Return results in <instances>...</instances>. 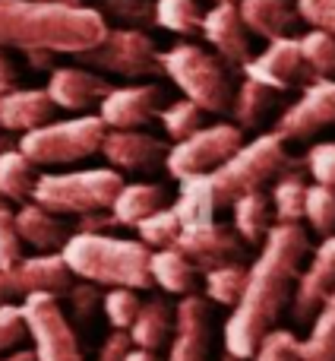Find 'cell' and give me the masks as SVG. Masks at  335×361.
I'll return each instance as SVG.
<instances>
[{"label": "cell", "instance_id": "cell-1", "mask_svg": "<svg viewBox=\"0 0 335 361\" xmlns=\"http://www.w3.org/2000/svg\"><path fill=\"white\" fill-rule=\"evenodd\" d=\"M307 257V231L301 222H272L263 238V250L247 267L241 298L225 324V352L247 361L260 339L275 326L282 307L291 298V282Z\"/></svg>", "mask_w": 335, "mask_h": 361}, {"label": "cell", "instance_id": "cell-2", "mask_svg": "<svg viewBox=\"0 0 335 361\" xmlns=\"http://www.w3.org/2000/svg\"><path fill=\"white\" fill-rule=\"evenodd\" d=\"M108 32L99 10L51 0H0V48L82 54Z\"/></svg>", "mask_w": 335, "mask_h": 361}, {"label": "cell", "instance_id": "cell-3", "mask_svg": "<svg viewBox=\"0 0 335 361\" xmlns=\"http://www.w3.org/2000/svg\"><path fill=\"white\" fill-rule=\"evenodd\" d=\"M177 212L180 231L174 238V247L187 257L196 269H212L218 263L241 260V235L234 225H225L215 219V200L206 175H193L180 180L177 203L171 206Z\"/></svg>", "mask_w": 335, "mask_h": 361}, {"label": "cell", "instance_id": "cell-4", "mask_svg": "<svg viewBox=\"0 0 335 361\" xmlns=\"http://www.w3.org/2000/svg\"><path fill=\"white\" fill-rule=\"evenodd\" d=\"M149 254L143 241H127L105 231H70L63 241L61 257L73 276L95 286H127L149 288Z\"/></svg>", "mask_w": 335, "mask_h": 361}, {"label": "cell", "instance_id": "cell-5", "mask_svg": "<svg viewBox=\"0 0 335 361\" xmlns=\"http://www.w3.org/2000/svg\"><path fill=\"white\" fill-rule=\"evenodd\" d=\"M291 165V156L285 152L279 133H263V137L241 143L222 165H215L212 171H206L212 187V200L215 206H231L241 193L256 190L266 180H272L279 171H285Z\"/></svg>", "mask_w": 335, "mask_h": 361}, {"label": "cell", "instance_id": "cell-6", "mask_svg": "<svg viewBox=\"0 0 335 361\" xmlns=\"http://www.w3.org/2000/svg\"><path fill=\"white\" fill-rule=\"evenodd\" d=\"M120 178L118 169H89V171H63V175L35 178L32 200L57 216H86V212L111 209L118 197Z\"/></svg>", "mask_w": 335, "mask_h": 361}, {"label": "cell", "instance_id": "cell-7", "mask_svg": "<svg viewBox=\"0 0 335 361\" xmlns=\"http://www.w3.org/2000/svg\"><path fill=\"white\" fill-rule=\"evenodd\" d=\"M158 63L171 82L184 92V99L196 102L203 111L222 114L231 105V80L225 73L222 61L209 51H203L199 44H174L165 54H158Z\"/></svg>", "mask_w": 335, "mask_h": 361}, {"label": "cell", "instance_id": "cell-8", "mask_svg": "<svg viewBox=\"0 0 335 361\" xmlns=\"http://www.w3.org/2000/svg\"><path fill=\"white\" fill-rule=\"evenodd\" d=\"M105 133L108 127L99 114H86V118L73 121H48L42 127L25 130L16 149L35 165H67L99 152Z\"/></svg>", "mask_w": 335, "mask_h": 361}, {"label": "cell", "instance_id": "cell-9", "mask_svg": "<svg viewBox=\"0 0 335 361\" xmlns=\"http://www.w3.org/2000/svg\"><path fill=\"white\" fill-rule=\"evenodd\" d=\"M19 311H23L25 333L35 343V349H32L35 361H82L76 330L70 326V317L57 305L54 295H25Z\"/></svg>", "mask_w": 335, "mask_h": 361}, {"label": "cell", "instance_id": "cell-10", "mask_svg": "<svg viewBox=\"0 0 335 361\" xmlns=\"http://www.w3.org/2000/svg\"><path fill=\"white\" fill-rule=\"evenodd\" d=\"M76 57L95 70L130 76V80H137V76H152L162 70L156 42H152L143 29H137V25H130V29H108L92 48H86Z\"/></svg>", "mask_w": 335, "mask_h": 361}, {"label": "cell", "instance_id": "cell-11", "mask_svg": "<svg viewBox=\"0 0 335 361\" xmlns=\"http://www.w3.org/2000/svg\"><path fill=\"white\" fill-rule=\"evenodd\" d=\"M241 143H244V130L237 124L199 127L196 133H190L187 140H177L165 152V169H168V175L177 180L206 175L215 165H222Z\"/></svg>", "mask_w": 335, "mask_h": 361}, {"label": "cell", "instance_id": "cell-12", "mask_svg": "<svg viewBox=\"0 0 335 361\" xmlns=\"http://www.w3.org/2000/svg\"><path fill=\"white\" fill-rule=\"evenodd\" d=\"M335 124V80L313 76L294 105H288L275 121V133L282 140H307L323 127Z\"/></svg>", "mask_w": 335, "mask_h": 361}, {"label": "cell", "instance_id": "cell-13", "mask_svg": "<svg viewBox=\"0 0 335 361\" xmlns=\"http://www.w3.org/2000/svg\"><path fill=\"white\" fill-rule=\"evenodd\" d=\"M241 67H244V76H247V80L260 82V86L272 89V92H288V89H294L298 82H304L313 76L310 67L304 63L298 38H291V35L272 38L263 54L247 57Z\"/></svg>", "mask_w": 335, "mask_h": 361}, {"label": "cell", "instance_id": "cell-14", "mask_svg": "<svg viewBox=\"0 0 335 361\" xmlns=\"http://www.w3.org/2000/svg\"><path fill=\"white\" fill-rule=\"evenodd\" d=\"M4 273L16 298H25V295H35V292L61 298L73 286V273L67 269L61 250H42L35 257H19Z\"/></svg>", "mask_w": 335, "mask_h": 361}, {"label": "cell", "instance_id": "cell-15", "mask_svg": "<svg viewBox=\"0 0 335 361\" xmlns=\"http://www.w3.org/2000/svg\"><path fill=\"white\" fill-rule=\"evenodd\" d=\"M162 111V89L158 86H120L108 89L99 102V118L108 130H130L143 127Z\"/></svg>", "mask_w": 335, "mask_h": 361}, {"label": "cell", "instance_id": "cell-16", "mask_svg": "<svg viewBox=\"0 0 335 361\" xmlns=\"http://www.w3.org/2000/svg\"><path fill=\"white\" fill-rule=\"evenodd\" d=\"M168 361H209V311L196 295H180L174 330L168 339Z\"/></svg>", "mask_w": 335, "mask_h": 361}, {"label": "cell", "instance_id": "cell-17", "mask_svg": "<svg viewBox=\"0 0 335 361\" xmlns=\"http://www.w3.org/2000/svg\"><path fill=\"white\" fill-rule=\"evenodd\" d=\"M332 288H335V235H323V244L317 247L310 267L298 276V286L291 288L294 320H301V324L310 320Z\"/></svg>", "mask_w": 335, "mask_h": 361}, {"label": "cell", "instance_id": "cell-18", "mask_svg": "<svg viewBox=\"0 0 335 361\" xmlns=\"http://www.w3.org/2000/svg\"><path fill=\"white\" fill-rule=\"evenodd\" d=\"M199 32L215 48L218 61L241 67L250 57V32L237 13V4H215L209 13H203Z\"/></svg>", "mask_w": 335, "mask_h": 361}, {"label": "cell", "instance_id": "cell-19", "mask_svg": "<svg viewBox=\"0 0 335 361\" xmlns=\"http://www.w3.org/2000/svg\"><path fill=\"white\" fill-rule=\"evenodd\" d=\"M99 152L108 159V165H114L120 171H146L156 169L158 162H165L168 149L162 140H156L152 133L130 127V130H108Z\"/></svg>", "mask_w": 335, "mask_h": 361}, {"label": "cell", "instance_id": "cell-20", "mask_svg": "<svg viewBox=\"0 0 335 361\" xmlns=\"http://www.w3.org/2000/svg\"><path fill=\"white\" fill-rule=\"evenodd\" d=\"M108 80L86 67H57L48 80V89L44 92L51 95L54 108H63V111H86V108L99 105L108 92Z\"/></svg>", "mask_w": 335, "mask_h": 361}, {"label": "cell", "instance_id": "cell-21", "mask_svg": "<svg viewBox=\"0 0 335 361\" xmlns=\"http://www.w3.org/2000/svg\"><path fill=\"white\" fill-rule=\"evenodd\" d=\"M54 102L44 89H6L0 92V127L4 130H32L51 121Z\"/></svg>", "mask_w": 335, "mask_h": 361}, {"label": "cell", "instance_id": "cell-22", "mask_svg": "<svg viewBox=\"0 0 335 361\" xmlns=\"http://www.w3.org/2000/svg\"><path fill=\"white\" fill-rule=\"evenodd\" d=\"M16 235L23 244H32L35 250H61L70 238V225L57 212L38 206L35 200H25L16 209Z\"/></svg>", "mask_w": 335, "mask_h": 361}, {"label": "cell", "instance_id": "cell-23", "mask_svg": "<svg viewBox=\"0 0 335 361\" xmlns=\"http://www.w3.org/2000/svg\"><path fill=\"white\" fill-rule=\"evenodd\" d=\"M237 13H241L247 32L266 38V42L291 35V29L301 19L288 0H237Z\"/></svg>", "mask_w": 335, "mask_h": 361}, {"label": "cell", "instance_id": "cell-24", "mask_svg": "<svg viewBox=\"0 0 335 361\" xmlns=\"http://www.w3.org/2000/svg\"><path fill=\"white\" fill-rule=\"evenodd\" d=\"M171 330H174V311L158 298L139 301L137 317H133V324L127 326L130 343L137 345V349H146V352L162 349L168 339H171Z\"/></svg>", "mask_w": 335, "mask_h": 361}, {"label": "cell", "instance_id": "cell-25", "mask_svg": "<svg viewBox=\"0 0 335 361\" xmlns=\"http://www.w3.org/2000/svg\"><path fill=\"white\" fill-rule=\"evenodd\" d=\"M149 276L152 286L168 295H190L196 286V267L180 254L177 247H156L149 254Z\"/></svg>", "mask_w": 335, "mask_h": 361}, {"label": "cell", "instance_id": "cell-26", "mask_svg": "<svg viewBox=\"0 0 335 361\" xmlns=\"http://www.w3.org/2000/svg\"><path fill=\"white\" fill-rule=\"evenodd\" d=\"M234 209V231L241 235L244 244H260L266 238V231L272 228V203L269 197L256 187V190H247L231 203Z\"/></svg>", "mask_w": 335, "mask_h": 361}, {"label": "cell", "instance_id": "cell-27", "mask_svg": "<svg viewBox=\"0 0 335 361\" xmlns=\"http://www.w3.org/2000/svg\"><path fill=\"white\" fill-rule=\"evenodd\" d=\"M165 203V190L158 184H120L118 197L111 200V216L118 225H137L149 212Z\"/></svg>", "mask_w": 335, "mask_h": 361}, {"label": "cell", "instance_id": "cell-28", "mask_svg": "<svg viewBox=\"0 0 335 361\" xmlns=\"http://www.w3.org/2000/svg\"><path fill=\"white\" fill-rule=\"evenodd\" d=\"M32 187H35V162H29L13 146L0 152V197L10 203H25L32 200Z\"/></svg>", "mask_w": 335, "mask_h": 361}, {"label": "cell", "instance_id": "cell-29", "mask_svg": "<svg viewBox=\"0 0 335 361\" xmlns=\"http://www.w3.org/2000/svg\"><path fill=\"white\" fill-rule=\"evenodd\" d=\"M272 99L275 92L266 86H260V82L247 80L244 76L241 89H237V95H231V111H234V121L241 130H253V127L263 124V118H266V111L272 108Z\"/></svg>", "mask_w": 335, "mask_h": 361}, {"label": "cell", "instance_id": "cell-30", "mask_svg": "<svg viewBox=\"0 0 335 361\" xmlns=\"http://www.w3.org/2000/svg\"><path fill=\"white\" fill-rule=\"evenodd\" d=\"M304 178L301 171H279L272 184V193H269V203H272V212L279 222H301L304 219Z\"/></svg>", "mask_w": 335, "mask_h": 361}, {"label": "cell", "instance_id": "cell-31", "mask_svg": "<svg viewBox=\"0 0 335 361\" xmlns=\"http://www.w3.org/2000/svg\"><path fill=\"white\" fill-rule=\"evenodd\" d=\"M244 282H247V267L241 260H228V263H218V267L206 269V295L215 305L234 307V301L244 292Z\"/></svg>", "mask_w": 335, "mask_h": 361}, {"label": "cell", "instance_id": "cell-32", "mask_svg": "<svg viewBox=\"0 0 335 361\" xmlns=\"http://www.w3.org/2000/svg\"><path fill=\"white\" fill-rule=\"evenodd\" d=\"M156 23L174 35H196L203 25V10L196 0H156Z\"/></svg>", "mask_w": 335, "mask_h": 361}, {"label": "cell", "instance_id": "cell-33", "mask_svg": "<svg viewBox=\"0 0 335 361\" xmlns=\"http://www.w3.org/2000/svg\"><path fill=\"white\" fill-rule=\"evenodd\" d=\"M298 44L313 76H335V35L310 25V32L298 38Z\"/></svg>", "mask_w": 335, "mask_h": 361}, {"label": "cell", "instance_id": "cell-34", "mask_svg": "<svg viewBox=\"0 0 335 361\" xmlns=\"http://www.w3.org/2000/svg\"><path fill=\"white\" fill-rule=\"evenodd\" d=\"M304 219L317 235L335 231V187L310 184L304 190Z\"/></svg>", "mask_w": 335, "mask_h": 361}, {"label": "cell", "instance_id": "cell-35", "mask_svg": "<svg viewBox=\"0 0 335 361\" xmlns=\"http://www.w3.org/2000/svg\"><path fill=\"white\" fill-rule=\"evenodd\" d=\"M301 361H335V311L320 307L310 336L301 343Z\"/></svg>", "mask_w": 335, "mask_h": 361}, {"label": "cell", "instance_id": "cell-36", "mask_svg": "<svg viewBox=\"0 0 335 361\" xmlns=\"http://www.w3.org/2000/svg\"><path fill=\"white\" fill-rule=\"evenodd\" d=\"M133 228H137L139 241H143L146 247L156 250V247H171L174 238H177V231H180V222H177V212L174 209L158 206L156 212H149L146 219H139Z\"/></svg>", "mask_w": 335, "mask_h": 361}, {"label": "cell", "instance_id": "cell-37", "mask_svg": "<svg viewBox=\"0 0 335 361\" xmlns=\"http://www.w3.org/2000/svg\"><path fill=\"white\" fill-rule=\"evenodd\" d=\"M158 118H162V124H165V133L177 143V140H187L190 133H196L199 127H203V108L190 99H177V102H171V105H165L162 111H158Z\"/></svg>", "mask_w": 335, "mask_h": 361}, {"label": "cell", "instance_id": "cell-38", "mask_svg": "<svg viewBox=\"0 0 335 361\" xmlns=\"http://www.w3.org/2000/svg\"><path fill=\"white\" fill-rule=\"evenodd\" d=\"M101 311H105L108 324L114 330H127L133 324L139 311V298H137V288H127V286H111V292L101 295Z\"/></svg>", "mask_w": 335, "mask_h": 361}, {"label": "cell", "instance_id": "cell-39", "mask_svg": "<svg viewBox=\"0 0 335 361\" xmlns=\"http://www.w3.org/2000/svg\"><path fill=\"white\" fill-rule=\"evenodd\" d=\"M301 339L294 336L291 330H269L266 336L260 339L256 352L250 358L253 361H301Z\"/></svg>", "mask_w": 335, "mask_h": 361}, {"label": "cell", "instance_id": "cell-40", "mask_svg": "<svg viewBox=\"0 0 335 361\" xmlns=\"http://www.w3.org/2000/svg\"><path fill=\"white\" fill-rule=\"evenodd\" d=\"M16 212L10 209V200L0 197V269L13 267L23 257V241L16 235Z\"/></svg>", "mask_w": 335, "mask_h": 361}, {"label": "cell", "instance_id": "cell-41", "mask_svg": "<svg viewBox=\"0 0 335 361\" xmlns=\"http://www.w3.org/2000/svg\"><path fill=\"white\" fill-rule=\"evenodd\" d=\"M304 169L313 175L317 184L335 187V143H317L304 156Z\"/></svg>", "mask_w": 335, "mask_h": 361}, {"label": "cell", "instance_id": "cell-42", "mask_svg": "<svg viewBox=\"0 0 335 361\" xmlns=\"http://www.w3.org/2000/svg\"><path fill=\"white\" fill-rule=\"evenodd\" d=\"M294 10L313 29H323L335 35V0H294Z\"/></svg>", "mask_w": 335, "mask_h": 361}, {"label": "cell", "instance_id": "cell-43", "mask_svg": "<svg viewBox=\"0 0 335 361\" xmlns=\"http://www.w3.org/2000/svg\"><path fill=\"white\" fill-rule=\"evenodd\" d=\"M105 10L124 19L127 25L156 23V4H149V0H105Z\"/></svg>", "mask_w": 335, "mask_h": 361}, {"label": "cell", "instance_id": "cell-44", "mask_svg": "<svg viewBox=\"0 0 335 361\" xmlns=\"http://www.w3.org/2000/svg\"><path fill=\"white\" fill-rule=\"evenodd\" d=\"M23 339H25L23 311L16 305H0V352L16 349Z\"/></svg>", "mask_w": 335, "mask_h": 361}, {"label": "cell", "instance_id": "cell-45", "mask_svg": "<svg viewBox=\"0 0 335 361\" xmlns=\"http://www.w3.org/2000/svg\"><path fill=\"white\" fill-rule=\"evenodd\" d=\"M67 295H70V305H73V317L80 320V324L92 320L95 307L101 305V292L95 288V282H86V286H70Z\"/></svg>", "mask_w": 335, "mask_h": 361}, {"label": "cell", "instance_id": "cell-46", "mask_svg": "<svg viewBox=\"0 0 335 361\" xmlns=\"http://www.w3.org/2000/svg\"><path fill=\"white\" fill-rule=\"evenodd\" d=\"M133 349V343H130V333L127 330H114L111 336L101 343V349H99V361H124L127 358V352Z\"/></svg>", "mask_w": 335, "mask_h": 361}, {"label": "cell", "instance_id": "cell-47", "mask_svg": "<svg viewBox=\"0 0 335 361\" xmlns=\"http://www.w3.org/2000/svg\"><path fill=\"white\" fill-rule=\"evenodd\" d=\"M16 82H19L16 63L6 57V48H0V92H6V89H16Z\"/></svg>", "mask_w": 335, "mask_h": 361}, {"label": "cell", "instance_id": "cell-48", "mask_svg": "<svg viewBox=\"0 0 335 361\" xmlns=\"http://www.w3.org/2000/svg\"><path fill=\"white\" fill-rule=\"evenodd\" d=\"M124 361H158V358H156V352H146V349H137V345H133Z\"/></svg>", "mask_w": 335, "mask_h": 361}, {"label": "cell", "instance_id": "cell-49", "mask_svg": "<svg viewBox=\"0 0 335 361\" xmlns=\"http://www.w3.org/2000/svg\"><path fill=\"white\" fill-rule=\"evenodd\" d=\"M4 361H35V352H13V355L10 358H4Z\"/></svg>", "mask_w": 335, "mask_h": 361}, {"label": "cell", "instance_id": "cell-50", "mask_svg": "<svg viewBox=\"0 0 335 361\" xmlns=\"http://www.w3.org/2000/svg\"><path fill=\"white\" fill-rule=\"evenodd\" d=\"M320 307H329V311H335V288H332L329 295H326V301H323V305H320Z\"/></svg>", "mask_w": 335, "mask_h": 361}, {"label": "cell", "instance_id": "cell-51", "mask_svg": "<svg viewBox=\"0 0 335 361\" xmlns=\"http://www.w3.org/2000/svg\"><path fill=\"white\" fill-rule=\"evenodd\" d=\"M10 146H13V140H6V137H0V152H4V149H10Z\"/></svg>", "mask_w": 335, "mask_h": 361}, {"label": "cell", "instance_id": "cell-52", "mask_svg": "<svg viewBox=\"0 0 335 361\" xmlns=\"http://www.w3.org/2000/svg\"><path fill=\"white\" fill-rule=\"evenodd\" d=\"M222 361H244V358H237V355H231V352H225Z\"/></svg>", "mask_w": 335, "mask_h": 361}, {"label": "cell", "instance_id": "cell-53", "mask_svg": "<svg viewBox=\"0 0 335 361\" xmlns=\"http://www.w3.org/2000/svg\"><path fill=\"white\" fill-rule=\"evenodd\" d=\"M51 4H80V0H51Z\"/></svg>", "mask_w": 335, "mask_h": 361}, {"label": "cell", "instance_id": "cell-54", "mask_svg": "<svg viewBox=\"0 0 335 361\" xmlns=\"http://www.w3.org/2000/svg\"><path fill=\"white\" fill-rule=\"evenodd\" d=\"M212 4H237V0H212Z\"/></svg>", "mask_w": 335, "mask_h": 361}]
</instances>
